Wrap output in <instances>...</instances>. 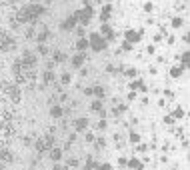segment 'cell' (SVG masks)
I'll list each match as a JSON object with an SVG mask.
<instances>
[{
  "label": "cell",
  "instance_id": "d4e9b609",
  "mask_svg": "<svg viewBox=\"0 0 190 170\" xmlns=\"http://www.w3.org/2000/svg\"><path fill=\"white\" fill-rule=\"evenodd\" d=\"M54 170H66V168H64V166H60V164H56V166H54Z\"/></svg>",
  "mask_w": 190,
  "mask_h": 170
},
{
  "label": "cell",
  "instance_id": "2e32d148",
  "mask_svg": "<svg viewBox=\"0 0 190 170\" xmlns=\"http://www.w3.org/2000/svg\"><path fill=\"white\" fill-rule=\"evenodd\" d=\"M126 38H128V40H136L138 34H136V32H126Z\"/></svg>",
  "mask_w": 190,
  "mask_h": 170
},
{
  "label": "cell",
  "instance_id": "ba28073f",
  "mask_svg": "<svg viewBox=\"0 0 190 170\" xmlns=\"http://www.w3.org/2000/svg\"><path fill=\"white\" fill-rule=\"evenodd\" d=\"M86 46H88V40H84V38H80L78 42H76V48H78V50H84Z\"/></svg>",
  "mask_w": 190,
  "mask_h": 170
},
{
  "label": "cell",
  "instance_id": "52a82bcc",
  "mask_svg": "<svg viewBox=\"0 0 190 170\" xmlns=\"http://www.w3.org/2000/svg\"><path fill=\"white\" fill-rule=\"evenodd\" d=\"M46 38H48V30L44 28L42 32H40V34H38V36H36V40H38V42H40V44H44V42H46Z\"/></svg>",
  "mask_w": 190,
  "mask_h": 170
},
{
  "label": "cell",
  "instance_id": "3957f363",
  "mask_svg": "<svg viewBox=\"0 0 190 170\" xmlns=\"http://www.w3.org/2000/svg\"><path fill=\"white\" fill-rule=\"evenodd\" d=\"M74 24H76V16H70L68 20H64V22H62V28H64V30H70V28H74Z\"/></svg>",
  "mask_w": 190,
  "mask_h": 170
},
{
  "label": "cell",
  "instance_id": "7c38bea8",
  "mask_svg": "<svg viewBox=\"0 0 190 170\" xmlns=\"http://www.w3.org/2000/svg\"><path fill=\"white\" fill-rule=\"evenodd\" d=\"M6 40H8V34H6V32H0V50H2V46H4Z\"/></svg>",
  "mask_w": 190,
  "mask_h": 170
},
{
  "label": "cell",
  "instance_id": "30bf717a",
  "mask_svg": "<svg viewBox=\"0 0 190 170\" xmlns=\"http://www.w3.org/2000/svg\"><path fill=\"white\" fill-rule=\"evenodd\" d=\"M64 60H66V56L62 52H54V62H64Z\"/></svg>",
  "mask_w": 190,
  "mask_h": 170
},
{
  "label": "cell",
  "instance_id": "9c48e42d",
  "mask_svg": "<svg viewBox=\"0 0 190 170\" xmlns=\"http://www.w3.org/2000/svg\"><path fill=\"white\" fill-rule=\"evenodd\" d=\"M52 80H54V74L50 72V70H46V72H44V82H46V84H50Z\"/></svg>",
  "mask_w": 190,
  "mask_h": 170
},
{
  "label": "cell",
  "instance_id": "6da1fadb",
  "mask_svg": "<svg viewBox=\"0 0 190 170\" xmlns=\"http://www.w3.org/2000/svg\"><path fill=\"white\" fill-rule=\"evenodd\" d=\"M90 40H92V46H94L96 50H102V48L106 46V44H104V40L100 38L98 34H92V38H90Z\"/></svg>",
  "mask_w": 190,
  "mask_h": 170
},
{
  "label": "cell",
  "instance_id": "5bb4252c",
  "mask_svg": "<svg viewBox=\"0 0 190 170\" xmlns=\"http://www.w3.org/2000/svg\"><path fill=\"white\" fill-rule=\"evenodd\" d=\"M100 108H102V102H100V100L92 102V110H100Z\"/></svg>",
  "mask_w": 190,
  "mask_h": 170
},
{
  "label": "cell",
  "instance_id": "d6986e66",
  "mask_svg": "<svg viewBox=\"0 0 190 170\" xmlns=\"http://www.w3.org/2000/svg\"><path fill=\"white\" fill-rule=\"evenodd\" d=\"M172 26H182V20L180 18H174V20H172Z\"/></svg>",
  "mask_w": 190,
  "mask_h": 170
},
{
  "label": "cell",
  "instance_id": "ac0fdd59",
  "mask_svg": "<svg viewBox=\"0 0 190 170\" xmlns=\"http://www.w3.org/2000/svg\"><path fill=\"white\" fill-rule=\"evenodd\" d=\"M130 166L136 168V170H142V168H140V164H138V160H130Z\"/></svg>",
  "mask_w": 190,
  "mask_h": 170
},
{
  "label": "cell",
  "instance_id": "5b68a950",
  "mask_svg": "<svg viewBox=\"0 0 190 170\" xmlns=\"http://www.w3.org/2000/svg\"><path fill=\"white\" fill-rule=\"evenodd\" d=\"M82 62H84V54H82V52H80V54H76L74 58H72V64H74V66H76V68L80 66V64H82Z\"/></svg>",
  "mask_w": 190,
  "mask_h": 170
},
{
  "label": "cell",
  "instance_id": "cb8c5ba5",
  "mask_svg": "<svg viewBox=\"0 0 190 170\" xmlns=\"http://www.w3.org/2000/svg\"><path fill=\"white\" fill-rule=\"evenodd\" d=\"M96 146H100V148H102V146H104V140H102V138H98V140H96Z\"/></svg>",
  "mask_w": 190,
  "mask_h": 170
},
{
  "label": "cell",
  "instance_id": "9a60e30c",
  "mask_svg": "<svg viewBox=\"0 0 190 170\" xmlns=\"http://www.w3.org/2000/svg\"><path fill=\"white\" fill-rule=\"evenodd\" d=\"M38 52H40V54H44V56H46V54H48V48H46V46H44V44H40V46H38Z\"/></svg>",
  "mask_w": 190,
  "mask_h": 170
},
{
  "label": "cell",
  "instance_id": "484cf974",
  "mask_svg": "<svg viewBox=\"0 0 190 170\" xmlns=\"http://www.w3.org/2000/svg\"><path fill=\"white\" fill-rule=\"evenodd\" d=\"M100 170H110V166L108 164H102V166H100Z\"/></svg>",
  "mask_w": 190,
  "mask_h": 170
},
{
  "label": "cell",
  "instance_id": "7a4b0ae2",
  "mask_svg": "<svg viewBox=\"0 0 190 170\" xmlns=\"http://www.w3.org/2000/svg\"><path fill=\"white\" fill-rule=\"evenodd\" d=\"M86 126H88V120H86V118H78V120L74 122V128H76L78 132H80V130H84Z\"/></svg>",
  "mask_w": 190,
  "mask_h": 170
},
{
  "label": "cell",
  "instance_id": "ffe728a7",
  "mask_svg": "<svg viewBox=\"0 0 190 170\" xmlns=\"http://www.w3.org/2000/svg\"><path fill=\"white\" fill-rule=\"evenodd\" d=\"M68 166H78V160H76V158H70V160H68Z\"/></svg>",
  "mask_w": 190,
  "mask_h": 170
},
{
  "label": "cell",
  "instance_id": "e0dca14e",
  "mask_svg": "<svg viewBox=\"0 0 190 170\" xmlns=\"http://www.w3.org/2000/svg\"><path fill=\"white\" fill-rule=\"evenodd\" d=\"M60 80H62V84H68V82H70V74H62Z\"/></svg>",
  "mask_w": 190,
  "mask_h": 170
},
{
  "label": "cell",
  "instance_id": "44dd1931",
  "mask_svg": "<svg viewBox=\"0 0 190 170\" xmlns=\"http://www.w3.org/2000/svg\"><path fill=\"white\" fill-rule=\"evenodd\" d=\"M174 116H176V118H180V116H184V114H182L180 108H176V110H174Z\"/></svg>",
  "mask_w": 190,
  "mask_h": 170
},
{
  "label": "cell",
  "instance_id": "8992f818",
  "mask_svg": "<svg viewBox=\"0 0 190 170\" xmlns=\"http://www.w3.org/2000/svg\"><path fill=\"white\" fill-rule=\"evenodd\" d=\"M62 112H64V110H62L60 106H52V108H50V114H52L54 118H60V116H62Z\"/></svg>",
  "mask_w": 190,
  "mask_h": 170
},
{
  "label": "cell",
  "instance_id": "7402d4cb",
  "mask_svg": "<svg viewBox=\"0 0 190 170\" xmlns=\"http://www.w3.org/2000/svg\"><path fill=\"white\" fill-rule=\"evenodd\" d=\"M86 140L92 142V140H94V134H92V132H88V134H86Z\"/></svg>",
  "mask_w": 190,
  "mask_h": 170
},
{
  "label": "cell",
  "instance_id": "4316f807",
  "mask_svg": "<svg viewBox=\"0 0 190 170\" xmlns=\"http://www.w3.org/2000/svg\"><path fill=\"white\" fill-rule=\"evenodd\" d=\"M0 90H2V84H0Z\"/></svg>",
  "mask_w": 190,
  "mask_h": 170
},
{
  "label": "cell",
  "instance_id": "4fadbf2b",
  "mask_svg": "<svg viewBox=\"0 0 190 170\" xmlns=\"http://www.w3.org/2000/svg\"><path fill=\"white\" fill-rule=\"evenodd\" d=\"M182 74V66H174L172 68V76H180Z\"/></svg>",
  "mask_w": 190,
  "mask_h": 170
},
{
  "label": "cell",
  "instance_id": "603a6c76",
  "mask_svg": "<svg viewBox=\"0 0 190 170\" xmlns=\"http://www.w3.org/2000/svg\"><path fill=\"white\" fill-rule=\"evenodd\" d=\"M126 74H128V76H134V74H136V70H134V68H128V70H126Z\"/></svg>",
  "mask_w": 190,
  "mask_h": 170
},
{
  "label": "cell",
  "instance_id": "8fae6325",
  "mask_svg": "<svg viewBox=\"0 0 190 170\" xmlns=\"http://www.w3.org/2000/svg\"><path fill=\"white\" fill-rule=\"evenodd\" d=\"M92 94H96V96H98V98H102V96H104V88H100V86H96V88H94V90H92Z\"/></svg>",
  "mask_w": 190,
  "mask_h": 170
},
{
  "label": "cell",
  "instance_id": "277c9868",
  "mask_svg": "<svg viewBox=\"0 0 190 170\" xmlns=\"http://www.w3.org/2000/svg\"><path fill=\"white\" fill-rule=\"evenodd\" d=\"M50 158H52L54 162H58L62 158V150L60 148H50Z\"/></svg>",
  "mask_w": 190,
  "mask_h": 170
},
{
  "label": "cell",
  "instance_id": "83f0119b",
  "mask_svg": "<svg viewBox=\"0 0 190 170\" xmlns=\"http://www.w3.org/2000/svg\"><path fill=\"white\" fill-rule=\"evenodd\" d=\"M14 2H20V0H14Z\"/></svg>",
  "mask_w": 190,
  "mask_h": 170
}]
</instances>
